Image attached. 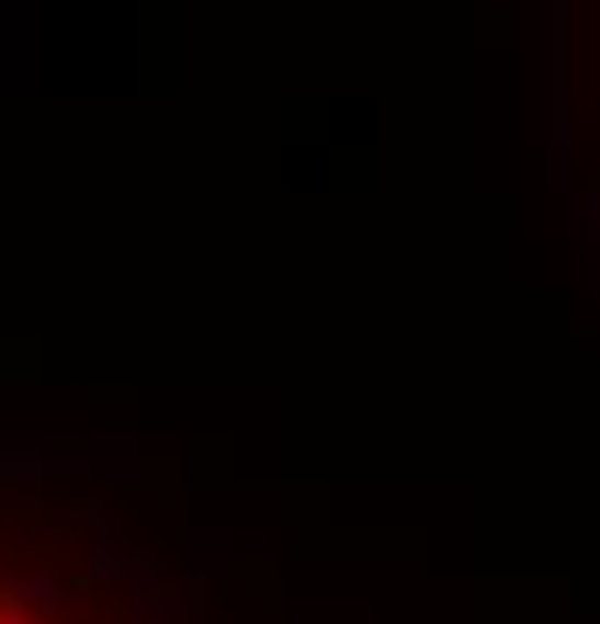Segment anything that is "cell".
Here are the masks:
<instances>
[{
  "mask_svg": "<svg viewBox=\"0 0 600 624\" xmlns=\"http://www.w3.org/2000/svg\"><path fill=\"white\" fill-rule=\"evenodd\" d=\"M546 138L565 162L570 145V103H565V0H546Z\"/></svg>",
  "mask_w": 600,
  "mask_h": 624,
  "instance_id": "6da1fadb",
  "label": "cell"
},
{
  "mask_svg": "<svg viewBox=\"0 0 600 624\" xmlns=\"http://www.w3.org/2000/svg\"><path fill=\"white\" fill-rule=\"evenodd\" d=\"M60 594H67V582L55 577V570H36V577L19 582V594L12 601H31V606H60Z\"/></svg>",
  "mask_w": 600,
  "mask_h": 624,
  "instance_id": "7a4b0ae2",
  "label": "cell"
},
{
  "mask_svg": "<svg viewBox=\"0 0 600 624\" xmlns=\"http://www.w3.org/2000/svg\"><path fill=\"white\" fill-rule=\"evenodd\" d=\"M91 577H114V558H109V546H97V558H91Z\"/></svg>",
  "mask_w": 600,
  "mask_h": 624,
  "instance_id": "3957f363",
  "label": "cell"
},
{
  "mask_svg": "<svg viewBox=\"0 0 600 624\" xmlns=\"http://www.w3.org/2000/svg\"><path fill=\"white\" fill-rule=\"evenodd\" d=\"M582 211L595 216V259H600V193H589V198H582Z\"/></svg>",
  "mask_w": 600,
  "mask_h": 624,
  "instance_id": "277c9868",
  "label": "cell"
},
{
  "mask_svg": "<svg viewBox=\"0 0 600 624\" xmlns=\"http://www.w3.org/2000/svg\"><path fill=\"white\" fill-rule=\"evenodd\" d=\"M0 624H24V613H19V601H7V606H0Z\"/></svg>",
  "mask_w": 600,
  "mask_h": 624,
  "instance_id": "5b68a950",
  "label": "cell"
}]
</instances>
